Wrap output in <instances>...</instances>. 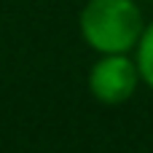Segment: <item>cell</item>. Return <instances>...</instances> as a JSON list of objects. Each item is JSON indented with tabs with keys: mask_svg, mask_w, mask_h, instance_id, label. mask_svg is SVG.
I'll return each instance as SVG.
<instances>
[{
	"mask_svg": "<svg viewBox=\"0 0 153 153\" xmlns=\"http://www.w3.org/2000/svg\"><path fill=\"white\" fill-rule=\"evenodd\" d=\"M83 38L102 54H124L143 30L140 11L132 0H91L81 13Z\"/></svg>",
	"mask_w": 153,
	"mask_h": 153,
	"instance_id": "cell-1",
	"label": "cell"
},
{
	"mask_svg": "<svg viewBox=\"0 0 153 153\" xmlns=\"http://www.w3.org/2000/svg\"><path fill=\"white\" fill-rule=\"evenodd\" d=\"M134 83H137V67L121 54H108V59L94 65L89 78L94 97L108 105H118L129 100L134 91Z\"/></svg>",
	"mask_w": 153,
	"mask_h": 153,
	"instance_id": "cell-2",
	"label": "cell"
},
{
	"mask_svg": "<svg viewBox=\"0 0 153 153\" xmlns=\"http://www.w3.org/2000/svg\"><path fill=\"white\" fill-rule=\"evenodd\" d=\"M137 70L143 73V78L153 86V24L148 27V32L143 35L140 56H137Z\"/></svg>",
	"mask_w": 153,
	"mask_h": 153,
	"instance_id": "cell-3",
	"label": "cell"
}]
</instances>
